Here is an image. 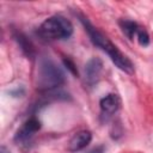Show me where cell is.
Segmentation results:
<instances>
[{"instance_id":"cell-7","label":"cell","mask_w":153,"mask_h":153,"mask_svg":"<svg viewBox=\"0 0 153 153\" xmlns=\"http://www.w3.org/2000/svg\"><path fill=\"white\" fill-rule=\"evenodd\" d=\"M100 110L106 115H112L117 112V110L121 106V99L116 93H109L105 97H103L99 102Z\"/></svg>"},{"instance_id":"cell-8","label":"cell","mask_w":153,"mask_h":153,"mask_svg":"<svg viewBox=\"0 0 153 153\" xmlns=\"http://www.w3.org/2000/svg\"><path fill=\"white\" fill-rule=\"evenodd\" d=\"M118 24H120V27H121L122 32H123L129 39H133L134 36H136L139 25H137L135 22L128 20V19H121V20L118 22Z\"/></svg>"},{"instance_id":"cell-10","label":"cell","mask_w":153,"mask_h":153,"mask_svg":"<svg viewBox=\"0 0 153 153\" xmlns=\"http://www.w3.org/2000/svg\"><path fill=\"white\" fill-rule=\"evenodd\" d=\"M136 37H137V42L141 47H147L149 44V35L145 30V27L139 26L137 32H136Z\"/></svg>"},{"instance_id":"cell-12","label":"cell","mask_w":153,"mask_h":153,"mask_svg":"<svg viewBox=\"0 0 153 153\" xmlns=\"http://www.w3.org/2000/svg\"><path fill=\"white\" fill-rule=\"evenodd\" d=\"M1 153H10V152H8V151H6V148H5V147H2V148H1Z\"/></svg>"},{"instance_id":"cell-4","label":"cell","mask_w":153,"mask_h":153,"mask_svg":"<svg viewBox=\"0 0 153 153\" xmlns=\"http://www.w3.org/2000/svg\"><path fill=\"white\" fill-rule=\"evenodd\" d=\"M39 129H41V121L37 117L32 116L25 121V123L20 129H18L14 140L17 143H27L32 139L35 133H37Z\"/></svg>"},{"instance_id":"cell-3","label":"cell","mask_w":153,"mask_h":153,"mask_svg":"<svg viewBox=\"0 0 153 153\" xmlns=\"http://www.w3.org/2000/svg\"><path fill=\"white\" fill-rule=\"evenodd\" d=\"M38 35L47 41L68 39L73 35V25L62 16H51L41 24Z\"/></svg>"},{"instance_id":"cell-5","label":"cell","mask_w":153,"mask_h":153,"mask_svg":"<svg viewBox=\"0 0 153 153\" xmlns=\"http://www.w3.org/2000/svg\"><path fill=\"white\" fill-rule=\"evenodd\" d=\"M103 72V62L98 57H92L87 61L85 66V80L88 85H94L102 75Z\"/></svg>"},{"instance_id":"cell-11","label":"cell","mask_w":153,"mask_h":153,"mask_svg":"<svg viewBox=\"0 0 153 153\" xmlns=\"http://www.w3.org/2000/svg\"><path fill=\"white\" fill-rule=\"evenodd\" d=\"M63 65H65V67L74 75V76H79V72H78V68H76V66H75V63L69 59V57H63Z\"/></svg>"},{"instance_id":"cell-9","label":"cell","mask_w":153,"mask_h":153,"mask_svg":"<svg viewBox=\"0 0 153 153\" xmlns=\"http://www.w3.org/2000/svg\"><path fill=\"white\" fill-rule=\"evenodd\" d=\"M14 38H16V41L18 42V44L20 45L22 50H23L29 57H32V56L35 55L33 45L31 44L30 41L26 39V37H25L24 35H22V33H16V35H14Z\"/></svg>"},{"instance_id":"cell-1","label":"cell","mask_w":153,"mask_h":153,"mask_svg":"<svg viewBox=\"0 0 153 153\" xmlns=\"http://www.w3.org/2000/svg\"><path fill=\"white\" fill-rule=\"evenodd\" d=\"M79 20L81 22V24L84 25L86 32L88 33L91 42L96 47H98L103 51H105L117 68H120L121 71H123V72H126L128 74H133L134 73V65L129 60V57H127L105 35H103L97 27H94L88 22L87 18H85L82 16H79Z\"/></svg>"},{"instance_id":"cell-2","label":"cell","mask_w":153,"mask_h":153,"mask_svg":"<svg viewBox=\"0 0 153 153\" xmlns=\"http://www.w3.org/2000/svg\"><path fill=\"white\" fill-rule=\"evenodd\" d=\"M65 82V74L61 68L50 59H43L37 71V88L41 92L56 90Z\"/></svg>"},{"instance_id":"cell-6","label":"cell","mask_w":153,"mask_h":153,"mask_svg":"<svg viewBox=\"0 0 153 153\" xmlns=\"http://www.w3.org/2000/svg\"><path fill=\"white\" fill-rule=\"evenodd\" d=\"M92 140V134L88 130H80L75 133L68 142V149L71 152H78L84 149Z\"/></svg>"}]
</instances>
